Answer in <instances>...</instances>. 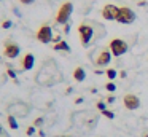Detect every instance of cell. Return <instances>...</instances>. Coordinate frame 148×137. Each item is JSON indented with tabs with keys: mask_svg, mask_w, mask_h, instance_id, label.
Segmentation results:
<instances>
[{
	"mask_svg": "<svg viewBox=\"0 0 148 137\" xmlns=\"http://www.w3.org/2000/svg\"><path fill=\"white\" fill-rule=\"evenodd\" d=\"M72 13H73V3L72 2H64L58 10V14H56V22L58 24H67L69 19H70Z\"/></svg>",
	"mask_w": 148,
	"mask_h": 137,
	"instance_id": "1",
	"label": "cell"
},
{
	"mask_svg": "<svg viewBox=\"0 0 148 137\" xmlns=\"http://www.w3.org/2000/svg\"><path fill=\"white\" fill-rule=\"evenodd\" d=\"M108 50H110V53H112V56L119 57V56H123V54L127 53L129 45L126 43L123 38H113V40H110V43H108Z\"/></svg>",
	"mask_w": 148,
	"mask_h": 137,
	"instance_id": "2",
	"label": "cell"
},
{
	"mask_svg": "<svg viewBox=\"0 0 148 137\" xmlns=\"http://www.w3.org/2000/svg\"><path fill=\"white\" fill-rule=\"evenodd\" d=\"M78 35H80V41L83 46H88L89 45V41L92 40V35H94V29L91 24H86V22H83V24L78 25Z\"/></svg>",
	"mask_w": 148,
	"mask_h": 137,
	"instance_id": "3",
	"label": "cell"
},
{
	"mask_svg": "<svg viewBox=\"0 0 148 137\" xmlns=\"http://www.w3.org/2000/svg\"><path fill=\"white\" fill-rule=\"evenodd\" d=\"M115 21L119 22V24H131V22L135 21V13L127 6H119Z\"/></svg>",
	"mask_w": 148,
	"mask_h": 137,
	"instance_id": "4",
	"label": "cell"
},
{
	"mask_svg": "<svg viewBox=\"0 0 148 137\" xmlns=\"http://www.w3.org/2000/svg\"><path fill=\"white\" fill-rule=\"evenodd\" d=\"M29 110H30V107L27 104H24V102H14V104L8 105V112H10V115L18 116V118L27 116V115H29Z\"/></svg>",
	"mask_w": 148,
	"mask_h": 137,
	"instance_id": "5",
	"label": "cell"
},
{
	"mask_svg": "<svg viewBox=\"0 0 148 137\" xmlns=\"http://www.w3.org/2000/svg\"><path fill=\"white\" fill-rule=\"evenodd\" d=\"M37 40H38L40 43H45V45L53 41V30L48 24H43L42 27L37 30Z\"/></svg>",
	"mask_w": 148,
	"mask_h": 137,
	"instance_id": "6",
	"label": "cell"
},
{
	"mask_svg": "<svg viewBox=\"0 0 148 137\" xmlns=\"http://www.w3.org/2000/svg\"><path fill=\"white\" fill-rule=\"evenodd\" d=\"M21 53V48L18 43L14 41H5V48H3V56L8 59H16Z\"/></svg>",
	"mask_w": 148,
	"mask_h": 137,
	"instance_id": "7",
	"label": "cell"
},
{
	"mask_svg": "<svg viewBox=\"0 0 148 137\" xmlns=\"http://www.w3.org/2000/svg\"><path fill=\"white\" fill-rule=\"evenodd\" d=\"M110 61H112V53H110L108 46H107V48H103V50H100L99 56L96 57V61H94V65L96 67H105Z\"/></svg>",
	"mask_w": 148,
	"mask_h": 137,
	"instance_id": "8",
	"label": "cell"
},
{
	"mask_svg": "<svg viewBox=\"0 0 148 137\" xmlns=\"http://www.w3.org/2000/svg\"><path fill=\"white\" fill-rule=\"evenodd\" d=\"M123 104H124V108H127V110H137L140 107V99L135 94H124Z\"/></svg>",
	"mask_w": 148,
	"mask_h": 137,
	"instance_id": "9",
	"label": "cell"
},
{
	"mask_svg": "<svg viewBox=\"0 0 148 137\" xmlns=\"http://www.w3.org/2000/svg\"><path fill=\"white\" fill-rule=\"evenodd\" d=\"M118 8L119 6H115V5H112V3L105 5L102 8V18L107 19V21H115L116 14H118Z\"/></svg>",
	"mask_w": 148,
	"mask_h": 137,
	"instance_id": "10",
	"label": "cell"
},
{
	"mask_svg": "<svg viewBox=\"0 0 148 137\" xmlns=\"http://www.w3.org/2000/svg\"><path fill=\"white\" fill-rule=\"evenodd\" d=\"M34 65H35V56L32 53H27L21 61V67H23V70H32Z\"/></svg>",
	"mask_w": 148,
	"mask_h": 137,
	"instance_id": "11",
	"label": "cell"
},
{
	"mask_svg": "<svg viewBox=\"0 0 148 137\" xmlns=\"http://www.w3.org/2000/svg\"><path fill=\"white\" fill-rule=\"evenodd\" d=\"M73 78L75 81H84V78H86V72H84L83 67H77V69L73 70Z\"/></svg>",
	"mask_w": 148,
	"mask_h": 137,
	"instance_id": "12",
	"label": "cell"
},
{
	"mask_svg": "<svg viewBox=\"0 0 148 137\" xmlns=\"http://www.w3.org/2000/svg\"><path fill=\"white\" fill-rule=\"evenodd\" d=\"M54 50L56 51H70V46H69L67 41H59V43H54Z\"/></svg>",
	"mask_w": 148,
	"mask_h": 137,
	"instance_id": "13",
	"label": "cell"
},
{
	"mask_svg": "<svg viewBox=\"0 0 148 137\" xmlns=\"http://www.w3.org/2000/svg\"><path fill=\"white\" fill-rule=\"evenodd\" d=\"M7 123H8V126H10L11 129H18V121H16V116H13V115H8Z\"/></svg>",
	"mask_w": 148,
	"mask_h": 137,
	"instance_id": "14",
	"label": "cell"
},
{
	"mask_svg": "<svg viewBox=\"0 0 148 137\" xmlns=\"http://www.w3.org/2000/svg\"><path fill=\"white\" fill-rule=\"evenodd\" d=\"M105 75H107V78H108V80H115L116 76H118V73H116L115 69H108V70L105 72Z\"/></svg>",
	"mask_w": 148,
	"mask_h": 137,
	"instance_id": "15",
	"label": "cell"
},
{
	"mask_svg": "<svg viewBox=\"0 0 148 137\" xmlns=\"http://www.w3.org/2000/svg\"><path fill=\"white\" fill-rule=\"evenodd\" d=\"M105 89H107V91H110V92H113V91H116V85L113 81H108L105 85Z\"/></svg>",
	"mask_w": 148,
	"mask_h": 137,
	"instance_id": "16",
	"label": "cell"
},
{
	"mask_svg": "<svg viewBox=\"0 0 148 137\" xmlns=\"http://www.w3.org/2000/svg\"><path fill=\"white\" fill-rule=\"evenodd\" d=\"M102 115H103V116H107L108 120H113V118H115V113H113V112H110V110H103Z\"/></svg>",
	"mask_w": 148,
	"mask_h": 137,
	"instance_id": "17",
	"label": "cell"
},
{
	"mask_svg": "<svg viewBox=\"0 0 148 137\" xmlns=\"http://www.w3.org/2000/svg\"><path fill=\"white\" fill-rule=\"evenodd\" d=\"M2 27H3V29H10L11 27V21H10V19H5V21L2 22Z\"/></svg>",
	"mask_w": 148,
	"mask_h": 137,
	"instance_id": "18",
	"label": "cell"
},
{
	"mask_svg": "<svg viewBox=\"0 0 148 137\" xmlns=\"http://www.w3.org/2000/svg\"><path fill=\"white\" fill-rule=\"evenodd\" d=\"M26 134H27V136H34V134H35V126H30V127H27Z\"/></svg>",
	"mask_w": 148,
	"mask_h": 137,
	"instance_id": "19",
	"label": "cell"
},
{
	"mask_svg": "<svg viewBox=\"0 0 148 137\" xmlns=\"http://www.w3.org/2000/svg\"><path fill=\"white\" fill-rule=\"evenodd\" d=\"M8 76H10V78H13L14 81H16V72H14V70H11V69H8Z\"/></svg>",
	"mask_w": 148,
	"mask_h": 137,
	"instance_id": "20",
	"label": "cell"
},
{
	"mask_svg": "<svg viewBox=\"0 0 148 137\" xmlns=\"http://www.w3.org/2000/svg\"><path fill=\"white\" fill-rule=\"evenodd\" d=\"M42 124H43V116H38L34 121V126H42Z\"/></svg>",
	"mask_w": 148,
	"mask_h": 137,
	"instance_id": "21",
	"label": "cell"
},
{
	"mask_svg": "<svg viewBox=\"0 0 148 137\" xmlns=\"http://www.w3.org/2000/svg\"><path fill=\"white\" fill-rule=\"evenodd\" d=\"M97 108H99L100 112L107 110V108H105V104H103V102H97Z\"/></svg>",
	"mask_w": 148,
	"mask_h": 137,
	"instance_id": "22",
	"label": "cell"
},
{
	"mask_svg": "<svg viewBox=\"0 0 148 137\" xmlns=\"http://www.w3.org/2000/svg\"><path fill=\"white\" fill-rule=\"evenodd\" d=\"M53 41H54V43H59V41H62V40H61V35H54V37H53Z\"/></svg>",
	"mask_w": 148,
	"mask_h": 137,
	"instance_id": "23",
	"label": "cell"
},
{
	"mask_svg": "<svg viewBox=\"0 0 148 137\" xmlns=\"http://www.w3.org/2000/svg\"><path fill=\"white\" fill-rule=\"evenodd\" d=\"M23 5H30V3H34V0H19Z\"/></svg>",
	"mask_w": 148,
	"mask_h": 137,
	"instance_id": "24",
	"label": "cell"
},
{
	"mask_svg": "<svg viewBox=\"0 0 148 137\" xmlns=\"http://www.w3.org/2000/svg\"><path fill=\"white\" fill-rule=\"evenodd\" d=\"M107 102H108V104H113V102H115V97H113V96H108V97H107Z\"/></svg>",
	"mask_w": 148,
	"mask_h": 137,
	"instance_id": "25",
	"label": "cell"
},
{
	"mask_svg": "<svg viewBox=\"0 0 148 137\" xmlns=\"http://www.w3.org/2000/svg\"><path fill=\"white\" fill-rule=\"evenodd\" d=\"M69 30H70V25L65 24V25H64V32H65V34H69Z\"/></svg>",
	"mask_w": 148,
	"mask_h": 137,
	"instance_id": "26",
	"label": "cell"
},
{
	"mask_svg": "<svg viewBox=\"0 0 148 137\" xmlns=\"http://www.w3.org/2000/svg\"><path fill=\"white\" fill-rule=\"evenodd\" d=\"M142 137H148V132H145V134H143V136H142Z\"/></svg>",
	"mask_w": 148,
	"mask_h": 137,
	"instance_id": "27",
	"label": "cell"
},
{
	"mask_svg": "<svg viewBox=\"0 0 148 137\" xmlns=\"http://www.w3.org/2000/svg\"><path fill=\"white\" fill-rule=\"evenodd\" d=\"M0 136H2V126H0Z\"/></svg>",
	"mask_w": 148,
	"mask_h": 137,
	"instance_id": "28",
	"label": "cell"
},
{
	"mask_svg": "<svg viewBox=\"0 0 148 137\" xmlns=\"http://www.w3.org/2000/svg\"><path fill=\"white\" fill-rule=\"evenodd\" d=\"M62 137H67V136H62Z\"/></svg>",
	"mask_w": 148,
	"mask_h": 137,
	"instance_id": "29",
	"label": "cell"
},
{
	"mask_svg": "<svg viewBox=\"0 0 148 137\" xmlns=\"http://www.w3.org/2000/svg\"><path fill=\"white\" fill-rule=\"evenodd\" d=\"M138 2H142V0H138Z\"/></svg>",
	"mask_w": 148,
	"mask_h": 137,
	"instance_id": "30",
	"label": "cell"
}]
</instances>
